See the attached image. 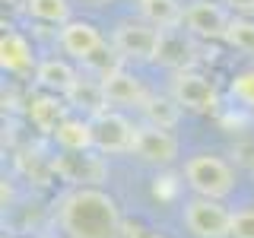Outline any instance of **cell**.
<instances>
[{
  "mask_svg": "<svg viewBox=\"0 0 254 238\" xmlns=\"http://www.w3.org/2000/svg\"><path fill=\"white\" fill-rule=\"evenodd\" d=\"M58 226L67 238H121L124 219L118 200L99 187H73L58 200Z\"/></svg>",
  "mask_w": 254,
  "mask_h": 238,
  "instance_id": "1",
  "label": "cell"
},
{
  "mask_svg": "<svg viewBox=\"0 0 254 238\" xmlns=\"http://www.w3.org/2000/svg\"><path fill=\"white\" fill-rule=\"evenodd\" d=\"M185 181L190 184V190H194L197 197L222 200V197H229L232 187H235V169H232V162H226L222 156L197 153L185 162Z\"/></svg>",
  "mask_w": 254,
  "mask_h": 238,
  "instance_id": "2",
  "label": "cell"
},
{
  "mask_svg": "<svg viewBox=\"0 0 254 238\" xmlns=\"http://www.w3.org/2000/svg\"><path fill=\"white\" fill-rule=\"evenodd\" d=\"M162 32L153 29L146 19H124L115 26L111 35V51L121 60H153Z\"/></svg>",
  "mask_w": 254,
  "mask_h": 238,
  "instance_id": "3",
  "label": "cell"
},
{
  "mask_svg": "<svg viewBox=\"0 0 254 238\" xmlns=\"http://www.w3.org/2000/svg\"><path fill=\"white\" fill-rule=\"evenodd\" d=\"M181 219L194 238H229V229H232V213L219 200H206V197L188 200Z\"/></svg>",
  "mask_w": 254,
  "mask_h": 238,
  "instance_id": "4",
  "label": "cell"
},
{
  "mask_svg": "<svg viewBox=\"0 0 254 238\" xmlns=\"http://www.w3.org/2000/svg\"><path fill=\"white\" fill-rule=\"evenodd\" d=\"M172 99L178 102L185 111H197V115H206L219 105V95L213 79H206L197 70H181L172 79Z\"/></svg>",
  "mask_w": 254,
  "mask_h": 238,
  "instance_id": "5",
  "label": "cell"
},
{
  "mask_svg": "<svg viewBox=\"0 0 254 238\" xmlns=\"http://www.w3.org/2000/svg\"><path fill=\"white\" fill-rule=\"evenodd\" d=\"M133 137H137V127L124 115H118V111H102L99 118H92V146L99 153H105V156L130 153Z\"/></svg>",
  "mask_w": 254,
  "mask_h": 238,
  "instance_id": "6",
  "label": "cell"
},
{
  "mask_svg": "<svg viewBox=\"0 0 254 238\" xmlns=\"http://www.w3.org/2000/svg\"><path fill=\"white\" fill-rule=\"evenodd\" d=\"M130 153L146 165H172L175 156H178V140H175L172 130H162V127H153V124H140Z\"/></svg>",
  "mask_w": 254,
  "mask_h": 238,
  "instance_id": "7",
  "label": "cell"
},
{
  "mask_svg": "<svg viewBox=\"0 0 254 238\" xmlns=\"http://www.w3.org/2000/svg\"><path fill=\"white\" fill-rule=\"evenodd\" d=\"M229 22H232V16L222 10L219 3H210V0H203V3H190L188 10H185L188 35L203 38V42H213V38H226Z\"/></svg>",
  "mask_w": 254,
  "mask_h": 238,
  "instance_id": "8",
  "label": "cell"
},
{
  "mask_svg": "<svg viewBox=\"0 0 254 238\" xmlns=\"http://www.w3.org/2000/svg\"><path fill=\"white\" fill-rule=\"evenodd\" d=\"M58 45L64 48V54H70V58H76V60L86 63L92 54H99L102 48H105V38H102V32L95 29L92 22H86V19H70L67 26H61Z\"/></svg>",
  "mask_w": 254,
  "mask_h": 238,
  "instance_id": "9",
  "label": "cell"
},
{
  "mask_svg": "<svg viewBox=\"0 0 254 238\" xmlns=\"http://www.w3.org/2000/svg\"><path fill=\"white\" fill-rule=\"evenodd\" d=\"M51 169L64 181H73L76 187H92V181L105 178V162L99 156H89V153H64L51 162Z\"/></svg>",
  "mask_w": 254,
  "mask_h": 238,
  "instance_id": "10",
  "label": "cell"
},
{
  "mask_svg": "<svg viewBox=\"0 0 254 238\" xmlns=\"http://www.w3.org/2000/svg\"><path fill=\"white\" fill-rule=\"evenodd\" d=\"M99 83H102V89H105L108 105H127V108L140 105L143 108V105H146V99H149V92L143 89V83L133 73H127L124 67L111 70V73L102 76Z\"/></svg>",
  "mask_w": 254,
  "mask_h": 238,
  "instance_id": "11",
  "label": "cell"
},
{
  "mask_svg": "<svg viewBox=\"0 0 254 238\" xmlns=\"http://www.w3.org/2000/svg\"><path fill=\"white\" fill-rule=\"evenodd\" d=\"M194 58V45H190V38L185 32L172 29V32H162V38H159V48H156V63H162V67L175 70V73H181V70H190L188 63Z\"/></svg>",
  "mask_w": 254,
  "mask_h": 238,
  "instance_id": "12",
  "label": "cell"
},
{
  "mask_svg": "<svg viewBox=\"0 0 254 238\" xmlns=\"http://www.w3.org/2000/svg\"><path fill=\"white\" fill-rule=\"evenodd\" d=\"M76 79H79V73L61 58H48L35 67V83L42 86V89H51V92H61V95H67L73 89Z\"/></svg>",
  "mask_w": 254,
  "mask_h": 238,
  "instance_id": "13",
  "label": "cell"
},
{
  "mask_svg": "<svg viewBox=\"0 0 254 238\" xmlns=\"http://www.w3.org/2000/svg\"><path fill=\"white\" fill-rule=\"evenodd\" d=\"M140 16L159 32L185 26V6L178 0H140Z\"/></svg>",
  "mask_w": 254,
  "mask_h": 238,
  "instance_id": "14",
  "label": "cell"
},
{
  "mask_svg": "<svg viewBox=\"0 0 254 238\" xmlns=\"http://www.w3.org/2000/svg\"><path fill=\"white\" fill-rule=\"evenodd\" d=\"M67 102L73 108L79 111H89L92 118H99L102 111H108V99H105V89H102V83L99 79H92V76H79L76 79V86L67 92Z\"/></svg>",
  "mask_w": 254,
  "mask_h": 238,
  "instance_id": "15",
  "label": "cell"
},
{
  "mask_svg": "<svg viewBox=\"0 0 254 238\" xmlns=\"http://www.w3.org/2000/svg\"><path fill=\"white\" fill-rule=\"evenodd\" d=\"M54 140H58V146H64V153H86V149H92V121L67 118L54 130Z\"/></svg>",
  "mask_w": 254,
  "mask_h": 238,
  "instance_id": "16",
  "label": "cell"
},
{
  "mask_svg": "<svg viewBox=\"0 0 254 238\" xmlns=\"http://www.w3.org/2000/svg\"><path fill=\"white\" fill-rule=\"evenodd\" d=\"M0 63H3V70H10V73H26L32 67V48L22 35H16V32H6L3 38H0Z\"/></svg>",
  "mask_w": 254,
  "mask_h": 238,
  "instance_id": "17",
  "label": "cell"
},
{
  "mask_svg": "<svg viewBox=\"0 0 254 238\" xmlns=\"http://www.w3.org/2000/svg\"><path fill=\"white\" fill-rule=\"evenodd\" d=\"M29 118H32V124H35L38 130L51 133V137H54V130L67 121L64 105H61L58 99H48V95H35V99L29 102Z\"/></svg>",
  "mask_w": 254,
  "mask_h": 238,
  "instance_id": "18",
  "label": "cell"
},
{
  "mask_svg": "<svg viewBox=\"0 0 254 238\" xmlns=\"http://www.w3.org/2000/svg\"><path fill=\"white\" fill-rule=\"evenodd\" d=\"M143 115H146V124L162 127V130H172L181 118V105L172 99V95H149L146 105H143Z\"/></svg>",
  "mask_w": 254,
  "mask_h": 238,
  "instance_id": "19",
  "label": "cell"
},
{
  "mask_svg": "<svg viewBox=\"0 0 254 238\" xmlns=\"http://www.w3.org/2000/svg\"><path fill=\"white\" fill-rule=\"evenodd\" d=\"M26 13L38 22H58V26H67L70 22V3L67 0H26Z\"/></svg>",
  "mask_w": 254,
  "mask_h": 238,
  "instance_id": "20",
  "label": "cell"
},
{
  "mask_svg": "<svg viewBox=\"0 0 254 238\" xmlns=\"http://www.w3.org/2000/svg\"><path fill=\"white\" fill-rule=\"evenodd\" d=\"M226 42L232 48H238V51H245V54H254V22L248 16H232L229 32H226Z\"/></svg>",
  "mask_w": 254,
  "mask_h": 238,
  "instance_id": "21",
  "label": "cell"
},
{
  "mask_svg": "<svg viewBox=\"0 0 254 238\" xmlns=\"http://www.w3.org/2000/svg\"><path fill=\"white\" fill-rule=\"evenodd\" d=\"M229 238H254V210H235L232 213V229Z\"/></svg>",
  "mask_w": 254,
  "mask_h": 238,
  "instance_id": "22",
  "label": "cell"
},
{
  "mask_svg": "<svg viewBox=\"0 0 254 238\" xmlns=\"http://www.w3.org/2000/svg\"><path fill=\"white\" fill-rule=\"evenodd\" d=\"M232 95L238 102H245L248 108H254V70H245L232 79Z\"/></svg>",
  "mask_w": 254,
  "mask_h": 238,
  "instance_id": "23",
  "label": "cell"
},
{
  "mask_svg": "<svg viewBox=\"0 0 254 238\" xmlns=\"http://www.w3.org/2000/svg\"><path fill=\"white\" fill-rule=\"evenodd\" d=\"M232 156H235V162L242 165V169H248L254 175V140H238L232 146Z\"/></svg>",
  "mask_w": 254,
  "mask_h": 238,
  "instance_id": "24",
  "label": "cell"
},
{
  "mask_svg": "<svg viewBox=\"0 0 254 238\" xmlns=\"http://www.w3.org/2000/svg\"><path fill=\"white\" fill-rule=\"evenodd\" d=\"M229 10H235L238 16H254V0H222Z\"/></svg>",
  "mask_w": 254,
  "mask_h": 238,
  "instance_id": "25",
  "label": "cell"
},
{
  "mask_svg": "<svg viewBox=\"0 0 254 238\" xmlns=\"http://www.w3.org/2000/svg\"><path fill=\"white\" fill-rule=\"evenodd\" d=\"M86 3H92V6H99V3H108V0H86Z\"/></svg>",
  "mask_w": 254,
  "mask_h": 238,
  "instance_id": "26",
  "label": "cell"
},
{
  "mask_svg": "<svg viewBox=\"0 0 254 238\" xmlns=\"http://www.w3.org/2000/svg\"><path fill=\"white\" fill-rule=\"evenodd\" d=\"M146 238H162V235H156V232H153V235H146Z\"/></svg>",
  "mask_w": 254,
  "mask_h": 238,
  "instance_id": "27",
  "label": "cell"
},
{
  "mask_svg": "<svg viewBox=\"0 0 254 238\" xmlns=\"http://www.w3.org/2000/svg\"><path fill=\"white\" fill-rule=\"evenodd\" d=\"M137 3H140V0H137Z\"/></svg>",
  "mask_w": 254,
  "mask_h": 238,
  "instance_id": "28",
  "label": "cell"
}]
</instances>
